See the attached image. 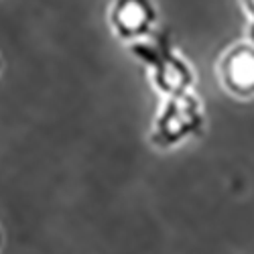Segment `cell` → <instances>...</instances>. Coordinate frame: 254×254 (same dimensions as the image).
I'll return each instance as SVG.
<instances>
[{"label": "cell", "mask_w": 254, "mask_h": 254, "mask_svg": "<svg viewBox=\"0 0 254 254\" xmlns=\"http://www.w3.org/2000/svg\"><path fill=\"white\" fill-rule=\"evenodd\" d=\"M130 53L151 71L153 86L167 96H177L191 90L195 73L191 65L175 49L173 37L167 29L157 31L151 39L130 43Z\"/></svg>", "instance_id": "1"}, {"label": "cell", "mask_w": 254, "mask_h": 254, "mask_svg": "<svg viewBox=\"0 0 254 254\" xmlns=\"http://www.w3.org/2000/svg\"><path fill=\"white\" fill-rule=\"evenodd\" d=\"M203 128V106L195 94L185 92L177 96H167L153 122L151 142L157 149H171L187 138L199 136Z\"/></svg>", "instance_id": "2"}, {"label": "cell", "mask_w": 254, "mask_h": 254, "mask_svg": "<svg viewBox=\"0 0 254 254\" xmlns=\"http://www.w3.org/2000/svg\"><path fill=\"white\" fill-rule=\"evenodd\" d=\"M157 8L153 0H112L108 6V25L122 41H142L153 33Z\"/></svg>", "instance_id": "3"}, {"label": "cell", "mask_w": 254, "mask_h": 254, "mask_svg": "<svg viewBox=\"0 0 254 254\" xmlns=\"http://www.w3.org/2000/svg\"><path fill=\"white\" fill-rule=\"evenodd\" d=\"M222 86L236 98L254 96V45H234L220 59Z\"/></svg>", "instance_id": "4"}, {"label": "cell", "mask_w": 254, "mask_h": 254, "mask_svg": "<svg viewBox=\"0 0 254 254\" xmlns=\"http://www.w3.org/2000/svg\"><path fill=\"white\" fill-rule=\"evenodd\" d=\"M242 2V8L248 16V31H250V37L254 39V0H240Z\"/></svg>", "instance_id": "5"}, {"label": "cell", "mask_w": 254, "mask_h": 254, "mask_svg": "<svg viewBox=\"0 0 254 254\" xmlns=\"http://www.w3.org/2000/svg\"><path fill=\"white\" fill-rule=\"evenodd\" d=\"M0 67H2V59H0Z\"/></svg>", "instance_id": "6"}]
</instances>
